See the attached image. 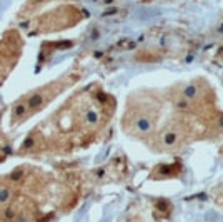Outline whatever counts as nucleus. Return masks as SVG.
I'll list each match as a JSON object with an SVG mask.
<instances>
[{"mask_svg": "<svg viewBox=\"0 0 223 222\" xmlns=\"http://www.w3.org/2000/svg\"><path fill=\"white\" fill-rule=\"evenodd\" d=\"M175 139H177V134L175 132H167V134H165V144H167V146H168V144H173V142H175Z\"/></svg>", "mask_w": 223, "mask_h": 222, "instance_id": "nucleus-1", "label": "nucleus"}]
</instances>
